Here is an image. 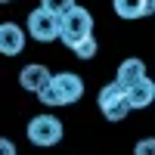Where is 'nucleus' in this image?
<instances>
[{
  "instance_id": "nucleus-14",
  "label": "nucleus",
  "mask_w": 155,
  "mask_h": 155,
  "mask_svg": "<svg viewBox=\"0 0 155 155\" xmlns=\"http://www.w3.org/2000/svg\"><path fill=\"white\" fill-rule=\"evenodd\" d=\"M0 155H16V143L6 137H0Z\"/></svg>"
},
{
  "instance_id": "nucleus-2",
  "label": "nucleus",
  "mask_w": 155,
  "mask_h": 155,
  "mask_svg": "<svg viewBox=\"0 0 155 155\" xmlns=\"http://www.w3.org/2000/svg\"><path fill=\"white\" fill-rule=\"evenodd\" d=\"M87 34H93V16H90V9L78 6V3L68 6L59 16V37H62V44L71 47L74 41H81Z\"/></svg>"
},
{
  "instance_id": "nucleus-10",
  "label": "nucleus",
  "mask_w": 155,
  "mask_h": 155,
  "mask_svg": "<svg viewBox=\"0 0 155 155\" xmlns=\"http://www.w3.org/2000/svg\"><path fill=\"white\" fill-rule=\"evenodd\" d=\"M140 78H146V65H143V59H124L121 65H118V78H115V84L127 90L130 84H137Z\"/></svg>"
},
{
  "instance_id": "nucleus-1",
  "label": "nucleus",
  "mask_w": 155,
  "mask_h": 155,
  "mask_svg": "<svg viewBox=\"0 0 155 155\" xmlns=\"http://www.w3.org/2000/svg\"><path fill=\"white\" fill-rule=\"evenodd\" d=\"M84 96V81L78 78L74 71H59V74H50L47 87L37 93V99L44 106H71Z\"/></svg>"
},
{
  "instance_id": "nucleus-9",
  "label": "nucleus",
  "mask_w": 155,
  "mask_h": 155,
  "mask_svg": "<svg viewBox=\"0 0 155 155\" xmlns=\"http://www.w3.org/2000/svg\"><path fill=\"white\" fill-rule=\"evenodd\" d=\"M124 96H127V106H130V109H146V106H152V99H155V84L149 81V78H140L137 84H130L124 90Z\"/></svg>"
},
{
  "instance_id": "nucleus-12",
  "label": "nucleus",
  "mask_w": 155,
  "mask_h": 155,
  "mask_svg": "<svg viewBox=\"0 0 155 155\" xmlns=\"http://www.w3.org/2000/svg\"><path fill=\"white\" fill-rule=\"evenodd\" d=\"M41 6L47 12H53V16H62L68 6H74V0H41Z\"/></svg>"
},
{
  "instance_id": "nucleus-3",
  "label": "nucleus",
  "mask_w": 155,
  "mask_h": 155,
  "mask_svg": "<svg viewBox=\"0 0 155 155\" xmlns=\"http://www.w3.org/2000/svg\"><path fill=\"white\" fill-rule=\"evenodd\" d=\"M62 134H65V127H62V121L59 118H53V115H34V118L28 121V127H25V137H28V143L31 146H41V149H47V146H56L59 140H62Z\"/></svg>"
},
{
  "instance_id": "nucleus-4",
  "label": "nucleus",
  "mask_w": 155,
  "mask_h": 155,
  "mask_svg": "<svg viewBox=\"0 0 155 155\" xmlns=\"http://www.w3.org/2000/svg\"><path fill=\"white\" fill-rule=\"evenodd\" d=\"M96 102H99V112L106 115L109 121H124L127 112H130V106H127V96H124V87H118L115 81L106 84V87L99 90Z\"/></svg>"
},
{
  "instance_id": "nucleus-8",
  "label": "nucleus",
  "mask_w": 155,
  "mask_h": 155,
  "mask_svg": "<svg viewBox=\"0 0 155 155\" xmlns=\"http://www.w3.org/2000/svg\"><path fill=\"white\" fill-rule=\"evenodd\" d=\"M47 81H50V68L41 65V62L25 65L22 74H19V84H22V90H28V93H41V90L47 87Z\"/></svg>"
},
{
  "instance_id": "nucleus-6",
  "label": "nucleus",
  "mask_w": 155,
  "mask_h": 155,
  "mask_svg": "<svg viewBox=\"0 0 155 155\" xmlns=\"http://www.w3.org/2000/svg\"><path fill=\"white\" fill-rule=\"evenodd\" d=\"M25 50V31L16 22H3L0 25V53L3 56H19Z\"/></svg>"
},
{
  "instance_id": "nucleus-13",
  "label": "nucleus",
  "mask_w": 155,
  "mask_h": 155,
  "mask_svg": "<svg viewBox=\"0 0 155 155\" xmlns=\"http://www.w3.org/2000/svg\"><path fill=\"white\" fill-rule=\"evenodd\" d=\"M134 155H155V140H152V137L140 140V143L134 146Z\"/></svg>"
},
{
  "instance_id": "nucleus-5",
  "label": "nucleus",
  "mask_w": 155,
  "mask_h": 155,
  "mask_svg": "<svg viewBox=\"0 0 155 155\" xmlns=\"http://www.w3.org/2000/svg\"><path fill=\"white\" fill-rule=\"evenodd\" d=\"M28 34L41 44H50V41H59V16L47 12L44 6H37L28 12Z\"/></svg>"
},
{
  "instance_id": "nucleus-15",
  "label": "nucleus",
  "mask_w": 155,
  "mask_h": 155,
  "mask_svg": "<svg viewBox=\"0 0 155 155\" xmlns=\"http://www.w3.org/2000/svg\"><path fill=\"white\" fill-rule=\"evenodd\" d=\"M0 3H9V0H0Z\"/></svg>"
},
{
  "instance_id": "nucleus-7",
  "label": "nucleus",
  "mask_w": 155,
  "mask_h": 155,
  "mask_svg": "<svg viewBox=\"0 0 155 155\" xmlns=\"http://www.w3.org/2000/svg\"><path fill=\"white\" fill-rule=\"evenodd\" d=\"M115 12L127 22H137V19H146L155 12V0H112Z\"/></svg>"
},
{
  "instance_id": "nucleus-11",
  "label": "nucleus",
  "mask_w": 155,
  "mask_h": 155,
  "mask_svg": "<svg viewBox=\"0 0 155 155\" xmlns=\"http://www.w3.org/2000/svg\"><path fill=\"white\" fill-rule=\"evenodd\" d=\"M71 53H74L78 59H93V56H96V37L87 34V37H81V41H74V44H71Z\"/></svg>"
}]
</instances>
